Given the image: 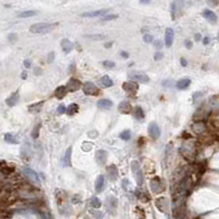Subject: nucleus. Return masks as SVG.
I'll return each mask as SVG.
<instances>
[{"mask_svg":"<svg viewBox=\"0 0 219 219\" xmlns=\"http://www.w3.org/2000/svg\"><path fill=\"white\" fill-rule=\"evenodd\" d=\"M55 25L50 24V23H36V24H33L30 28V31L32 33H35V34H46V33H49L54 30Z\"/></svg>","mask_w":219,"mask_h":219,"instance_id":"f257e3e1","label":"nucleus"},{"mask_svg":"<svg viewBox=\"0 0 219 219\" xmlns=\"http://www.w3.org/2000/svg\"><path fill=\"white\" fill-rule=\"evenodd\" d=\"M195 146H194V143L192 140H186L182 145L181 147V154H183V157L187 159V160H193L195 157Z\"/></svg>","mask_w":219,"mask_h":219,"instance_id":"f03ea898","label":"nucleus"},{"mask_svg":"<svg viewBox=\"0 0 219 219\" xmlns=\"http://www.w3.org/2000/svg\"><path fill=\"white\" fill-rule=\"evenodd\" d=\"M131 172L134 174V178H135V181L137 182L139 186L143 185L144 183V175H143V171H141L140 164H139L138 161L134 160L131 163Z\"/></svg>","mask_w":219,"mask_h":219,"instance_id":"7ed1b4c3","label":"nucleus"},{"mask_svg":"<svg viewBox=\"0 0 219 219\" xmlns=\"http://www.w3.org/2000/svg\"><path fill=\"white\" fill-rule=\"evenodd\" d=\"M82 90L84 92V94L87 96H96L99 94V89L96 88V86L93 82H84L82 84Z\"/></svg>","mask_w":219,"mask_h":219,"instance_id":"20e7f679","label":"nucleus"},{"mask_svg":"<svg viewBox=\"0 0 219 219\" xmlns=\"http://www.w3.org/2000/svg\"><path fill=\"white\" fill-rule=\"evenodd\" d=\"M23 173H24V175L28 178V180L30 182L36 184V185L40 184V182H41L40 178H38L37 173H36L34 170H32L31 168H28V166H24V168H23Z\"/></svg>","mask_w":219,"mask_h":219,"instance_id":"39448f33","label":"nucleus"},{"mask_svg":"<svg viewBox=\"0 0 219 219\" xmlns=\"http://www.w3.org/2000/svg\"><path fill=\"white\" fill-rule=\"evenodd\" d=\"M163 184H162V181L159 179L158 176H154V179H151L150 181V190L154 194H158V193H161L163 191Z\"/></svg>","mask_w":219,"mask_h":219,"instance_id":"423d86ee","label":"nucleus"},{"mask_svg":"<svg viewBox=\"0 0 219 219\" xmlns=\"http://www.w3.org/2000/svg\"><path fill=\"white\" fill-rule=\"evenodd\" d=\"M192 129H193L194 134H196L197 136H201V135H204V134L206 133L207 126L203 121L195 122V123L192 125Z\"/></svg>","mask_w":219,"mask_h":219,"instance_id":"0eeeda50","label":"nucleus"},{"mask_svg":"<svg viewBox=\"0 0 219 219\" xmlns=\"http://www.w3.org/2000/svg\"><path fill=\"white\" fill-rule=\"evenodd\" d=\"M122 88H123L124 91H126L129 96H135L138 90V84L133 81H127V82H124L122 84Z\"/></svg>","mask_w":219,"mask_h":219,"instance_id":"6e6552de","label":"nucleus"},{"mask_svg":"<svg viewBox=\"0 0 219 219\" xmlns=\"http://www.w3.org/2000/svg\"><path fill=\"white\" fill-rule=\"evenodd\" d=\"M148 133L149 135H150V137L152 139H158L159 137H160V135H161V131H160V128H159V126L157 125V123H154V122H152V123L149 124L148 126Z\"/></svg>","mask_w":219,"mask_h":219,"instance_id":"1a4fd4ad","label":"nucleus"},{"mask_svg":"<svg viewBox=\"0 0 219 219\" xmlns=\"http://www.w3.org/2000/svg\"><path fill=\"white\" fill-rule=\"evenodd\" d=\"M129 79H133L134 81H138L141 83H147L149 81V77L145 73L141 72H131L128 75Z\"/></svg>","mask_w":219,"mask_h":219,"instance_id":"9d476101","label":"nucleus"},{"mask_svg":"<svg viewBox=\"0 0 219 219\" xmlns=\"http://www.w3.org/2000/svg\"><path fill=\"white\" fill-rule=\"evenodd\" d=\"M106 173H108V178L110 181H115L119 178V170H117V166L115 164L106 166Z\"/></svg>","mask_w":219,"mask_h":219,"instance_id":"9b49d317","label":"nucleus"},{"mask_svg":"<svg viewBox=\"0 0 219 219\" xmlns=\"http://www.w3.org/2000/svg\"><path fill=\"white\" fill-rule=\"evenodd\" d=\"M81 87H82V83L80 82V80H78V79H76V78H71L70 80L68 81V83H67L66 88H67L68 91H70V92H75V91H78Z\"/></svg>","mask_w":219,"mask_h":219,"instance_id":"f8f14e48","label":"nucleus"},{"mask_svg":"<svg viewBox=\"0 0 219 219\" xmlns=\"http://www.w3.org/2000/svg\"><path fill=\"white\" fill-rule=\"evenodd\" d=\"M106 159H108V154H106L105 150H102V149H100V150H98L96 152V163L99 164V166H104L106 162Z\"/></svg>","mask_w":219,"mask_h":219,"instance_id":"ddd939ff","label":"nucleus"},{"mask_svg":"<svg viewBox=\"0 0 219 219\" xmlns=\"http://www.w3.org/2000/svg\"><path fill=\"white\" fill-rule=\"evenodd\" d=\"M119 112L121 114H131L133 112V108H131V103L127 101H122L119 104Z\"/></svg>","mask_w":219,"mask_h":219,"instance_id":"4468645a","label":"nucleus"},{"mask_svg":"<svg viewBox=\"0 0 219 219\" xmlns=\"http://www.w3.org/2000/svg\"><path fill=\"white\" fill-rule=\"evenodd\" d=\"M156 206L161 213H166L168 209V199L166 197H159L156 199Z\"/></svg>","mask_w":219,"mask_h":219,"instance_id":"2eb2a0df","label":"nucleus"},{"mask_svg":"<svg viewBox=\"0 0 219 219\" xmlns=\"http://www.w3.org/2000/svg\"><path fill=\"white\" fill-rule=\"evenodd\" d=\"M31 156H32L31 146H30V144L25 143V144L23 145L22 149H21V157H22L23 160H30Z\"/></svg>","mask_w":219,"mask_h":219,"instance_id":"dca6fc26","label":"nucleus"},{"mask_svg":"<svg viewBox=\"0 0 219 219\" xmlns=\"http://www.w3.org/2000/svg\"><path fill=\"white\" fill-rule=\"evenodd\" d=\"M174 40V31L171 28H168L166 30V47H171Z\"/></svg>","mask_w":219,"mask_h":219,"instance_id":"f3484780","label":"nucleus"},{"mask_svg":"<svg viewBox=\"0 0 219 219\" xmlns=\"http://www.w3.org/2000/svg\"><path fill=\"white\" fill-rule=\"evenodd\" d=\"M108 9H102V10H96V11H90V12H84L82 13V17L84 18H93V17H100V15L106 14Z\"/></svg>","mask_w":219,"mask_h":219,"instance_id":"a211bd4d","label":"nucleus"},{"mask_svg":"<svg viewBox=\"0 0 219 219\" xmlns=\"http://www.w3.org/2000/svg\"><path fill=\"white\" fill-rule=\"evenodd\" d=\"M104 184H105V178L104 175H99L96 180V193H101L104 189Z\"/></svg>","mask_w":219,"mask_h":219,"instance_id":"6ab92c4d","label":"nucleus"},{"mask_svg":"<svg viewBox=\"0 0 219 219\" xmlns=\"http://www.w3.org/2000/svg\"><path fill=\"white\" fill-rule=\"evenodd\" d=\"M19 98H20V96H19V91H15V92H13V93L6 100V103H7V105H9V106H14L15 104L19 102Z\"/></svg>","mask_w":219,"mask_h":219,"instance_id":"aec40b11","label":"nucleus"},{"mask_svg":"<svg viewBox=\"0 0 219 219\" xmlns=\"http://www.w3.org/2000/svg\"><path fill=\"white\" fill-rule=\"evenodd\" d=\"M96 105L101 108H104V110H110V108H113V102L108 99H101V100L98 101V104Z\"/></svg>","mask_w":219,"mask_h":219,"instance_id":"412c9836","label":"nucleus"},{"mask_svg":"<svg viewBox=\"0 0 219 219\" xmlns=\"http://www.w3.org/2000/svg\"><path fill=\"white\" fill-rule=\"evenodd\" d=\"M67 93H68V90H67V88H66V86H59L56 88L55 92H54V94H55V96L57 99H63L65 98L66 96H67Z\"/></svg>","mask_w":219,"mask_h":219,"instance_id":"4be33fe9","label":"nucleus"},{"mask_svg":"<svg viewBox=\"0 0 219 219\" xmlns=\"http://www.w3.org/2000/svg\"><path fill=\"white\" fill-rule=\"evenodd\" d=\"M190 84H191V79L185 77V78L180 79V80L176 82V88L180 89V90H184V89H186Z\"/></svg>","mask_w":219,"mask_h":219,"instance_id":"5701e85b","label":"nucleus"},{"mask_svg":"<svg viewBox=\"0 0 219 219\" xmlns=\"http://www.w3.org/2000/svg\"><path fill=\"white\" fill-rule=\"evenodd\" d=\"M61 48H63V50L65 52L66 54H68V53H70L71 50H72V48H73V44L71 43L70 41L69 40H67V38H65V40H63L61 41Z\"/></svg>","mask_w":219,"mask_h":219,"instance_id":"b1692460","label":"nucleus"},{"mask_svg":"<svg viewBox=\"0 0 219 219\" xmlns=\"http://www.w3.org/2000/svg\"><path fill=\"white\" fill-rule=\"evenodd\" d=\"M100 82L104 88H110V87L113 86V80H112L108 76H103V77L101 78Z\"/></svg>","mask_w":219,"mask_h":219,"instance_id":"393cba45","label":"nucleus"},{"mask_svg":"<svg viewBox=\"0 0 219 219\" xmlns=\"http://www.w3.org/2000/svg\"><path fill=\"white\" fill-rule=\"evenodd\" d=\"M203 15H204V18H206L207 20L213 21V22H215L217 19L216 14H215L212 10H209V9H205V10L203 11Z\"/></svg>","mask_w":219,"mask_h":219,"instance_id":"a878e982","label":"nucleus"},{"mask_svg":"<svg viewBox=\"0 0 219 219\" xmlns=\"http://www.w3.org/2000/svg\"><path fill=\"white\" fill-rule=\"evenodd\" d=\"M134 117L136 119H143L145 117L144 110L140 106H137V108H134Z\"/></svg>","mask_w":219,"mask_h":219,"instance_id":"bb28decb","label":"nucleus"},{"mask_svg":"<svg viewBox=\"0 0 219 219\" xmlns=\"http://www.w3.org/2000/svg\"><path fill=\"white\" fill-rule=\"evenodd\" d=\"M66 111L68 113V115H75V114L78 113L79 111V105L76 103H71L70 105L68 106V108H66Z\"/></svg>","mask_w":219,"mask_h":219,"instance_id":"cd10ccee","label":"nucleus"},{"mask_svg":"<svg viewBox=\"0 0 219 219\" xmlns=\"http://www.w3.org/2000/svg\"><path fill=\"white\" fill-rule=\"evenodd\" d=\"M5 140L7 141L8 144H18V138L15 136H13L12 134L8 133L5 135Z\"/></svg>","mask_w":219,"mask_h":219,"instance_id":"c85d7f7f","label":"nucleus"},{"mask_svg":"<svg viewBox=\"0 0 219 219\" xmlns=\"http://www.w3.org/2000/svg\"><path fill=\"white\" fill-rule=\"evenodd\" d=\"M71 147H69L66 151V154H65V159H64V161H65V164L67 166H71Z\"/></svg>","mask_w":219,"mask_h":219,"instance_id":"c756f323","label":"nucleus"},{"mask_svg":"<svg viewBox=\"0 0 219 219\" xmlns=\"http://www.w3.org/2000/svg\"><path fill=\"white\" fill-rule=\"evenodd\" d=\"M37 14V11H33V10H26V11H23L19 14L20 18H31L33 15H36Z\"/></svg>","mask_w":219,"mask_h":219,"instance_id":"7c9ffc66","label":"nucleus"},{"mask_svg":"<svg viewBox=\"0 0 219 219\" xmlns=\"http://www.w3.org/2000/svg\"><path fill=\"white\" fill-rule=\"evenodd\" d=\"M108 206L111 209H115L116 206H117V199L113 196H110L108 198Z\"/></svg>","mask_w":219,"mask_h":219,"instance_id":"2f4dec72","label":"nucleus"},{"mask_svg":"<svg viewBox=\"0 0 219 219\" xmlns=\"http://www.w3.org/2000/svg\"><path fill=\"white\" fill-rule=\"evenodd\" d=\"M44 104V101H41V102H38V103L36 104H32V105L29 106V111L30 112H36L38 111L41 108H42V105Z\"/></svg>","mask_w":219,"mask_h":219,"instance_id":"473e14b6","label":"nucleus"},{"mask_svg":"<svg viewBox=\"0 0 219 219\" xmlns=\"http://www.w3.org/2000/svg\"><path fill=\"white\" fill-rule=\"evenodd\" d=\"M131 134L128 129H126V131H122V133L119 134V138L123 139V140H129V139H131Z\"/></svg>","mask_w":219,"mask_h":219,"instance_id":"72a5a7b5","label":"nucleus"},{"mask_svg":"<svg viewBox=\"0 0 219 219\" xmlns=\"http://www.w3.org/2000/svg\"><path fill=\"white\" fill-rule=\"evenodd\" d=\"M91 205H92L94 208H100L102 203H101V201L98 198V197H93V198L91 199Z\"/></svg>","mask_w":219,"mask_h":219,"instance_id":"f704fd0d","label":"nucleus"},{"mask_svg":"<svg viewBox=\"0 0 219 219\" xmlns=\"http://www.w3.org/2000/svg\"><path fill=\"white\" fill-rule=\"evenodd\" d=\"M87 37L91 38V40H96V41H101L105 38V35L103 34H92V35H87Z\"/></svg>","mask_w":219,"mask_h":219,"instance_id":"c9c22d12","label":"nucleus"},{"mask_svg":"<svg viewBox=\"0 0 219 219\" xmlns=\"http://www.w3.org/2000/svg\"><path fill=\"white\" fill-rule=\"evenodd\" d=\"M210 125H214V128L215 131L218 129V115H214V117L212 116V119H210Z\"/></svg>","mask_w":219,"mask_h":219,"instance_id":"e433bc0d","label":"nucleus"},{"mask_svg":"<svg viewBox=\"0 0 219 219\" xmlns=\"http://www.w3.org/2000/svg\"><path fill=\"white\" fill-rule=\"evenodd\" d=\"M119 17L117 14H108V15H104L103 18L101 19L102 21H111V20H114V19H116Z\"/></svg>","mask_w":219,"mask_h":219,"instance_id":"4c0bfd02","label":"nucleus"},{"mask_svg":"<svg viewBox=\"0 0 219 219\" xmlns=\"http://www.w3.org/2000/svg\"><path fill=\"white\" fill-rule=\"evenodd\" d=\"M40 128H41V124H37V126H35V127H34V129H33L32 137L34 139H36L38 137V131H40Z\"/></svg>","mask_w":219,"mask_h":219,"instance_id":"58836bf2","label":"nucleus"},{"mask_svg":"<svg viewBox=\"0 0 219 219\" xmlns=\"http://www.w3.org/2000/svg\"><path fill=\"white\" fill-rule=\"evenodd\" d=\"M103 66L106 67V68H113V67H115V63H114V61H103Z\"/></svg>","mask_w":219,"mask_h":219,"instance_id":"ea45409f","label":"nucleus"},{"mask_svg":"<svg viewBox=\"0 0 219 219\" xmlns=\"http://www.w3.org/2000/svg\"><path fill=\"white\" fill-rule=\"evenodd\" d=\"M201 96H203L201 92H196V93H194V96H193V101H194V103H197V102L201 100Z\"/></svg>","mask_w":219,"mask_h":219,"instance_id":"a19ab883","label":"nucleus"},{"mask_svg":"<svg viewBox=\"0 0 219 219\" xmlns=\"http://www.w3.org/2000/svg\"><path fill=\"white\" fill-rule=\"evenodd\" d=\"M92 149V144H89V143H83L82 145V150L83 151H90Z\"/></svg>","mask_w":219,"mask_h":219,"instance_id":"79ce46f5","label":"nucleus"},{"mask_svg":"<svg viewBox=\"0 0 219 219\" xmlns=\"http://www.w3.org/2000/svg\"><path fill=\"white\" fill-rule=\"evenodd\" d=\"M143 40H144V42H146V43H150V42L154 41V37H152V35H150V34H146V35H144Z\"/></svg>","mask_w":219,"mask_h":219,"instance_id":"37998d69","label":"nucleus"},{"mask_svg":"<svg viewBox=\"0 0 219 219\" xmlns=\"http://www.w3.org/2000/svg\"><path fill=\"white\" fill-rule=\"evenodd\" d=\"M162 58H163V53H161V52H157L154 54V61H161Z\"/></svg>","mask_w":219,"mask_h":219,"instance_id":"c03bdc74","label":"nucleus"},{"mask_svg":"<svg viewBox=\"0 0 219 219\" xmlns=\"http://www.w3.org/2000/svg\"><path fill=\"white\" fill-rule=\"evenodd\" d=\"M57 112H58V114H64L66 112V106L64 105V104H61V105L58 106Z\"/></svg>","mask_w":219,"mask_h":219,"instance_id":"a18cd8bd","label":"nucleus"},{"mask_svg":"<svg viewBox=\"0 0 219 219\" xmlns=\"http://www.w3.org/2000/svg\"><path fill=\"white\" fill-rule=\"evenodd\" d=\"M139 198L140 199H144V201H148V196L145 192H141V194H139Z\"/></svg>","mask_w":219,"mask_h":219,"instance_id":"49530a36","label":"nucleus"},{"mask_svg":"<svg viewBox=\"0 0 219 219\" xmlns=\"http://www.w3.org/2000/svg\"><path fill=\"white\" fill-rule=\"evenodd\" d=\"M54 57H55V54L52 52V53H49L48 54V57H47V63H52L53 61V59H54Z\"/></svg>","mask_w":219,"mask_h":219,"instance_id":"de8ad7c7","label":"nucleus"},{"mask_svg":"<svg viewBox=\"0 0 219 219\" xmlns=\"http://www.w3.org/2000/svg\"><path fill=\"white\" fill-rule=\"evenodd\" d=\"M9 41H10V42H15V41H17V34H14V33H13V34H10V35H9Z\"/></svg>","mask_w":219,"mask_h":219,"instance_id":"09e8293b","label":"nucleus"},{"mask_svg":"<svg viewBox=\"0 0 219 219\" xmlns=\"http://www.w3.org/2000/svg\"><path fill=\"white\" fill-rule=\"evenodd\" d=\"M34 75H35V76L42 75V69H41L40 67H36V68H34Z\"/></svg>","mask_w":219,"mask_h":219,"instance_id":"8fccbe9b","label":"nucleus"},{"mask_svg":"<svg viewBox=\"0 0 219 219\" xmlns=\"http://www.w3.org/2000/svg\"><path fill=\"white\" fill-rule=\"evenodd\" d=\"M192 46H193V44H192L191 41H185V47L189 48V49H191Z\"/></svg>","mask_w":219,"mask_h":219,"instance_id":"3c124183","label":"nucleus"},{"mask_svg":"<svg viewBox=\"0 0 219 219\" xmlns=\"http://www.w3.org/2000/svg\"><path fill=\"white\" fill-rule=\"evenodd\" d=\"M154 46H156V48H161L162 47V42L161 41H156Z\"/></svg>","mask_w":219,"mask_h":219,"instance_id":"603ef678","label":"nucleus"},{"mask_svg":"<svg viewBox=\"0 0 219 219\" xmlns=\"http://www.w3.org/2000/svg\"><path fill=\"white\" fill-rule=\"evenodd\" d=\"M24 66L26 67V68H30V67H31V61H29V59H25V61H24Z\"/></svg>","mask_w":219,"mask_h":219,"instance_id":"864d4df0","label":"nucleus"},{"mask_svg":"<svg viewBox=\"0 0 219 219\" xmlns=\"http://www.w3.org/2000/svg\"><path fill=\"white\" fill-rule=\"evenodd\" d=\"M172 84H173V81H171V80L164 81V82H163V86H169V87H171Z\"/></svg>","mask_w":219,"mask_h":219,"instance_id":"5fc2aeb1","label":"nucleus"},{"mask_svg":"<svg viewBox=\"0 0 219 219\" xmlns=\"http://www.w3.org/2000/svg\"><path fill=\"white\" fill-rule=\"evenodd\" d=\"M209 41H210V38L207 37V36H206V37L203 38V44H205V45H207V44L209 43Z\"/></svg>","mask_w":219,"mask_h":219,"instance_id":"6e6d98bb","label":"nucleus"},{"mask_svg":"<svg viewBox=\"0 0 219 219\" xmlns=\"http://www.w3.org/2000/svg\"><path fill=\"white\" fill-rule=\"evenodd\" d=\"M21 77H22V79L23 80H25V79H26V77H28V70H24L22 72V76H21Z\"/></svg>","mask_w":219,"mask_h":219,"instance_id":"4d7b16f0","label":"nucleus"},{"mask_svg":"<svg viewBox=\"0 0 219 219\" xmlns=\"http://www.w3.org/2000/svg\"><path fill=\"white\" fill-rule=\"evenodd\" d=\"M187 65V61L184 59V58H181V66L182 67H185V66Z\"/></svg>","mask_w":219,"mask_h":219,"instance_id":"13d9d810","label":"nucleus"},{"mask_svg":"<svg viewBox=\"0 0 219 219\" xmlns=\"http://www.w3.org/2000/svg\"><path fill=\"white\" fill-rule=\"evenodd\" d=\"M89 136H90V137H96V136H98V131H92V133H89Z\"/></svg>","mask_w":219,"mask_h":219,"instance_id":"bf43d9fd","label":"nucleus"},{"mask_svg":"<svg viewBox=\"0 0 219 219\" xmlns=\"http://www.w3.org/2000/svg\"><path fill=\"white\" fill-rule=\"evenodd\" d=\"M122 184H123V187H127V185H128V180H123V182H122Z\"/></svg>","mask_w":219,"mask_h":219,"instance_id":"052dcab7","label":"nucleus"},{"mask_svg":"<svg viewBox=\"0 0 219 219\" xmlns=\"http://www.w3.org/2000/svg\"><path fill=\"white\" fill-rule=\"evenodd\" d=\"M121 55H122V57H124V58H128L129 57L128 53H126V52H122Z\"/></svg>","mask_w":219,"mask_h":219,"instance_id":"680f3d73","label":"nucleus"},{"mask_svg":"<svg viewBox=\"0 0 219 219\" xmlns=\"http://www.w3.org/2000/svg\"><path fill=\"white\" fill-rule=\"evenodd\" d=\"M195 40H196V41L201 40V34H196V36H195Z\"/></svg>","mask_w":219,"mask_h":219,"instance_id":"e2e57ef3","label":"nucleus"},{"mask_svg":"<svg viewBox=\"0 0 219 219\" xmlns=\"http://www.w3.org/2000/svg\"><path fill=\"white\" fill-rule=\"evenodd\" d=\"M104 46H105V47H111V46H112V43H111V42H110V43L105 44V45H104Z\"/></svg>","mask_w":219,"mask_h":219,"instance_id":"0e129e2a","label":"nucleus"},{"mask_svg":"<svg viewBox=\"0 0 219 219\" xmlns=\"http://www.w3.org/2000/svg\"><path fill=\"white\" fill-rule=\"evenodd\" d=\"M140 3H149V1H140Z\"/></svg>","mask_w":219,"mask_h":219,"instance_id":"69168bd1","label":"nucleus"}]
</instances>
